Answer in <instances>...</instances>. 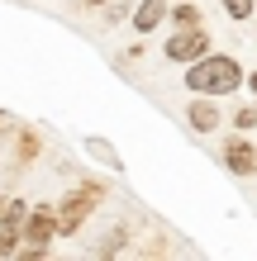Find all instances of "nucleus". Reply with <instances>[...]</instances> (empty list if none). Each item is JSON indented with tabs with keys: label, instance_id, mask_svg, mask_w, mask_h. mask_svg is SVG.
Listing matches in <instances>:
<instances>
[{
	"label": "nucleus",
	"instance_id": "obj_14",
	"mask_svg": "<svg viewBox=\"0 0 257 261\" xmlns=\"http://www.w3.org/2000/svg\"><path fill=\"white\" fill-rule=\"evenodd\" d=\"M119 247H124V228H114V233L105 238V247H100V252H105V256H114Z\"/></svg>",
	"mask_w": 257,
	"mask_h": 261
},
{
	"label": "nucleus",
	"instance_id": "obj_1",
	"mask_svg": "<svg viewBox=\"0 0 257 261\" xmlns=\"http://www.w3.org/2000/svg\"><path fill=\"white\" fill-rule=\"evenodd\" d=\"M186 90H195V95H233V90H243V67L233 62L229 53H205L195 57V62L186 67Z\"/></svg>",
	"mask_w": 257,
	"mask_h": 261
},
{
	"label": "nucleus",
	"instance_id": "obj_9",
	"mask_svg": "<svg viewBox=\"0 0 257 261\" xmlns=\"http://www.w3.org/2000/svg\"><path fill=\"white\" fill-rule=\"evenodd\" d=\"M86 152H90L96 162H105L110 171H124V157H119V152H114L110 143H105V138H86Z\"/></svg>",
	"mask_w": 257,
	"mask_h": 261
},
{
	"label": "nucleus",
	"instance_id": "obj_2",
	"mask_svg": "<svg viewBox=\"0 0 257 261\" xmlns=\"http://www.w3.org/2000/svg\"><path fill=\"white\" fill-rule=\"evenodd\" d=\"M100 195H105L100 186H81V190L62 195V204L53 209V219H57V233H62V238H72V233H77V228L90 219V209L100 204Z\"/></svg>",
	"mask_w": 257,
	"mask_h": 261
},
{
	"label": "nucleus",
	"instance_id": "obj_8",
	"mask_svg": "<svg viewBox=\"0 0 257 261\" xmlns=\"http://www.w3.org/2000/svg\"><path fill=\"white\" fill-rule=\"evenodd\" d=\"M167 10H172V0H138V10H133V29H138V34H153V29L167 19Z\"/></svg>",
	"mask_w": 257,
	"mask_h": 261
},
{
	"label": "nucleus",
	"instance_id": "obj_7",
	"mask_svg": "<svg viewBox=\"0 0 257 261\" xmlns=\"http://www.w3.org/2000/svg\"><path fill=\"white\" fill-rule=\"evenodd\" d=\"M186 124L195 133H215L219 128V105H215V95H195L191 110H186Z\"/></svg>",
	"mask_w": 257,
	"mask_h": 261
},
{
	"label": "nucleus",
	"instance_id": "obj_10",
	"mask_svg": "<svg viewBox=\"0 0 257 261\" xmlns=\"http://www.w3.org/2000/svg\"><path fill=\"white\" fill-rule=\"evenodd\" d=\"M167 19H176V29H191V24H200V10L191 0H176V10H167Z\"/></svg>",
	"mask_w": 257,
	"mask_h": 261
},
{
	"label": "nucleus",
	"instance_id": "obj_5",
	"mask_svg": "<svg viewBox=\"0 0 257 261\" xmlns=\"http://www.w3.org/2000/svg\"><path fill=\"white\" fill-rule=\"evenodd\" d=\"M24 204H19V199H0V256H14V252H19V238H24Z\"/></svg>",
	"mask_w": 257,
	"mask_h": 261
},
{
	"label": "nucleus",
	"instance_id": "obj_12",
	"mask_svg": "<svg viewBox=\"0 0 257 261\" xmlns=\"http://www.w3.org/2000/svg\"><path fill=\"white\" fill-rule=\"evenodd\" d=\"M224 14L243 24V19H252V14H257V5H252V0H224Z\"/></svg>",
	"mask_w": 257,
	"mask_h": 261
},
{
	"label": "nucleus",
	"instance_id": "obj_13",
	"mask_svg": "<svg viewBox=\"0 0 257 261\" xmlns=\"http://www.w3.org/2000/svg\"><path fill=\"white\" fill-rule=\"evenodd\" d=\"M233 128H257V105H252V110H238V114H233Z\"/></svg>",
	"mask_w": 257,
	"mask_h": 261
},
{
	"label": "nucleus",
	"instance_id": "obj_17",
	"mask_svg": "<svg viewBox=\"0 0 257 261\" xmlns=\"http://www.w3.org/2000/svg\"><path fill=\"white\" fill-rule=\"evenodd\" d=\"M252 5H257V0H252Z\"/></svg>",
	"mask_w": 257,
	"mask_h": 261
},
{
	"label": "nucleus",
	"instance_id": "obj_6",
	"mask_svg": "<svg viewBox=\"0 0 257 261\" xmlns=\"http://www.w3.org/2000/svg\"><path fill=\"white\" fill-rule=\"evenodd\" d=\"M224 166H229L233 176H257V147L248 143L243 133L224 143Z\"/></svg>",
	"mask_w": 257,
	"mask_h": 261
},
{
	"label": "nucleus",
	"instance_id": "obj_11",
	"mask_svg": "<svg viewBox=\"0 0 257 261\" xmlns=\"http://www.w3.org/2000/svg\"><path fill=\"white\" fill-rule=\"evenodd\" d=\"M14 152H19V162H34V157H38V133H34V128H24V133H19V143H14Z\"/></svg>",
	"mask_w": 257,
	"mask_h": 261
},
{
	"label": "nucleus",
	"instance_id": "obj_4",
	"mask_svg": "<svg viewBox=\"0 0 257 261\" xmlns=\"http://www.w3.org/2000/svg\"><path fill=\"white\" fill-rule=\"evenodd\" d=\"M162 53H167V62L191 67L195 57H205V53H209V34H205L200 24H191V29H176V34L167 38V48H162Z\"/></svg>",
	"mask_w": 257,
	"mask_h": 261
},
{
	"label": "nucleus",
	"instance_id": "obj_16",
	"mask_svg": "<svg viewBox=\"0 0 257 261\" xmlns=\"http://www.w3.org/2000/svg\"><path fill=\"white\" fill-rule=\"evenodd\" d=\"M86 5H110V0H86Z\"/></svg>",
	"mask_w": 257,
	"mask_h": 261
},
{
	"label": "nucleus",
	"instance_id": "obj_15",
	"mask_svg": "<svg viewBox=\"0 0 257 261\" xmlns=\"http://www.w3.org/2000/svg\"><path fill=\"white\" fill-rule=\"evenodd\" d=\"M248 86H252V95H257V71H252V76H248Z\"/></svg>",
	"mask_w": 257,
	"mask_h": 261
},
{
	"label": "nucleus",
	"instance_id": "obj_3",
	"mask_svg": "<svg viewBox=\"0 0 257 261\" xmlns=\"http://www.w3.org/2000/svg\"><path fill=\"white\" fill-rule=\"evenodd\" d=\"M57 238V219H53V209L48 204H38V209H29L24 214V247L14 252V256H24V261H38L43 252H48V242Z\"/></svg>",
	"mask_w": 257,
	"mask_h": 261
}]
</instances>
